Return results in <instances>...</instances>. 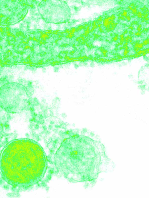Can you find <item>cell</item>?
Instances as JSON below:
<instances>
[{"instance_id": "6da1fadb", "label": "cell", "mask_w": 149, "mask_h": 198, "mask_svg": "<svg viewBox=\"0 0 149 198\" xmlns=\"http://www.w3.org/2000/svg\"><path fill=\"white\" fill-rule=\"evenodd\" d=\"M46 166L41 149L28 139L15 140L5 147L0 156V171L3 179L11 186L25 187L37 182Z\"/></svg>"}, {"instance_id": "7a4b0ae2", "label": "cell", "mask_w": 149, "mask_h": 198, "mask_svg": "<svg viewBox=\"0 0 149 198\" xmlns=\"http://www.w3.org/2000/svg\"><path fill=\"white\" fill-rule=\"evenodd\" d=\"M26 101L25 91L19 84H8L0 89V106L8 112H19L24 108Z\"/></svg>"}, {"instance_id": "3957f363", "label": "cell", "mask_w": 149, "mask_h": 198, "mask_svg": "<svg viewBox=\"0 0 149 198\" xmlns=\"http://www.w3.org/2000/svg\"><path fill=\"white\" fill-rule=\"evenodd\" d=\"M3 133V131L2 124L1 119L0 118V141L2 138Z\"/></svg>"}]
</instances>
